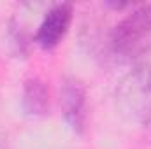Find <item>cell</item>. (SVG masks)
<instances>
[{
    "instance_id": "6da1fadb",
    "label": "cell",
    "mask_w": 151,
    "mask_h": 149,
    "mask_svg": "<svg viewBox=\"0 0 151 149\" xmlns=\"http://www.w3.org/2000/svg\"><path fill=\"white\" fill-rule=\"evenodd\" d=\"M151 35V4H141L127 14L111 34V46L118 54H134Z\"/></svg>"
},
{
    "instance_id": "7a4b0ae2",
    "label": "cell",
    "mask_w": 151,
    "mask_h": 149,
    "mask_svg": "<svg viewBox=\"0 0 151 149\" xmlns=\"http://www.w3.org/2000/svg\"><path fill=\"white\" fill-rule=\"evenodd\" d=\"M60 104L67 125L76 133H83L86 128L88 117V102L86 88L76 77H65L60 86Z\"/></svg>"
},
{
    "instance_id": "3957f363",
    "label": "cell",
    "mask_w": 151,
    "mask_h": 149,
    "mask_svg": "<svg viewBox=\"0 0 151 149\" xmlns=\"http://www.w3.org/2000/svg\"><path fill=\"white\" fill-rule=\"evenodd\" d=\"M74 16L72 4H56L42 18L35 34V42L42 49L56 47L67 35Z\"/></svg>"
},
{
    "instance_id": "277c9868",
    "label": "cell",
    "mask_w": 151,
    "mask_h": 149,
    "mask_svg": "<svg viewBox=\"0 0 151 149\" xmlns=\"http://www.w3.org/2000/svg\"><path fill=\"white\" fill-rule=\"evenodd\" d=\"M21 107L23 112L30 117L44 116L49 111V88L46 81L39 75H32L23 84L21 95Z\"/></svg>"
},
{
    "instance_id": "5b68a950",
    "label": "cell",
    "mask_w": 151,
    "mask_h": 149,
    "mask_svg": "<svg viewBox=\"0 0 151 149\" xmlns=\"http://www.w3.org/2000/svg\"><path fill=\"white\" fill-rule=\"evenodd\" d=\"M134 81L141 91L151 93V49L142 51L134 72Z\"/></svg>"
}]
</instances>
